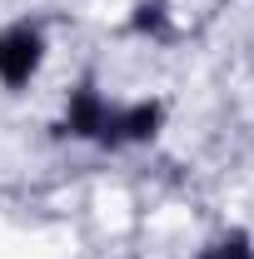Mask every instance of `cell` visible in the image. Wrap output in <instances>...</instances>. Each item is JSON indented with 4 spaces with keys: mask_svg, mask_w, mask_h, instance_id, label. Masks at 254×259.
Here are the masks:
<instances>
[{
    "mask_svg": "<svg viewBox=\"0 0 254 259\" xmlns=\"http://www.w3.org/2000/svg\"><path fill=\"white\" fill-rule=\"evenodd\" d=\"M130 35H140V40H175V20H170V5L164 0H140L135 10H130Z\"/></svg>",
    "mask_w": 254,
    "mask_h": 259,
    "instance_id": "obj_4",
    "label": "cell"
},
{
    "mask_svg": "<svg viewBox=\"0 0 254 259\" xmlns=\"http://www.w3.org/2000/svg\"><path fill=\"white\" fill-rule=\"evenodd\" d=\"M164 100H130V105H115V150H130V145H150L164 130Z\"/></svg>",
    "mask_w": 254,
    "mask_h": 259,
    "instance_id": "obj_3",
    "label": "cell"
},
{
    "mask_svg": "<svg viewBox=\"0 0 254 259\" xmlns=\"http://www.w3.org/2000/svg\"><path fill=\"white\" fill-rule=\"evenodd\" d=\"M55 140H80V145H100V150H115V100H105L85 80L65 95V110L55 120Z\"/></svg>",
    "mask_w": 254,
    "mask_h": 259,
    "instance_id": "obj_1",
    "label": "cell"
},
{
    "mask_svg": "<svg viewBox=\"0 0 254 259\" xmlns=\"http://www.w3.org/2000/svg\"><path fill=\"white\" fill-rule=\"evenodd\" d=\"M45 30L35 25V20H15V25H5L0 30V85L5 90H25L35 75H40V65H45Z\"/></svg>",
    "mask_w": 254,
    "mask_h": 259,
    "instance_id": "obj_2",
    "label": "cell"
},
{
    "mask_svg": "<svg viewBox=\"0 0 254 259\" xmlns=\"http://www.w3.org/2000/svg\"><path fill=\"white\" fill-rule=\"evenodd\" d=\"M194 259H254V244L244 229H234V234H220L215 244H204Z\"/></svg>",
    "mask_w": 254,
    "mask_h": 259,
    "instance_id": "obj_5",
    "label": "cell"
}]
</instances>
